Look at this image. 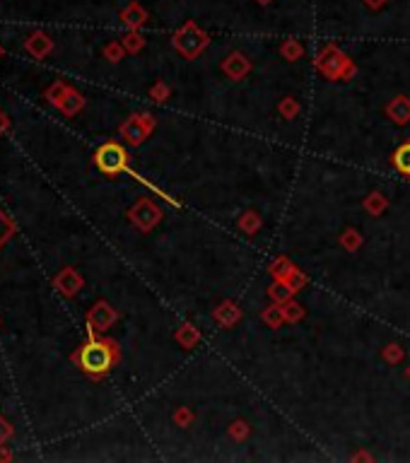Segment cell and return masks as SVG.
Instances as JSON below:
<instances>
[{"mask_svg": "<svg viewBox=\"0 0 410 463\" xmlns=\"http://www.w3.org/2000/svg\"><path fill=\"white\" fill-rule=\"evenodd\" d=\"M393 167H396L401 174L410 176V143L401 145L396 152H393Z\"/></svg>", "mask_w": 410, "mask_h": 463, "instance_id": "cell-13", "label": "cell"}, {"mask_svg": "<svg viewBox=\"0 0 410 463\" xmlns=\"http://www.w3.org/2000/svg\"><path fill=\"white\" fill-rule=\"evenodd\" d=\"M94 165L99 167L102 174L116 176L121 172H128V152L119 143H107L94 152Z\"/></svg>", "mask_w": 410, "mask_h": 463, "instance_id": "cell-2", "label": "cell"}, {"mask_svg": "<svg viewBox=\"0 0 410 463\" xmlns=\"http://www.w3.org/2000/svg\"><path fill=\"white\" fill-rule=\"evenodd\" d=\"M259 5H268V3H273V0H256Z\"/></svg>", "mask_w": 410, "mask_h": 463, "instance_id": "cell-23", "label": "cell"}, {"mask_svg": "<svg viewBox=\"0 0 410 463\" xmlns=\"http://www.w3.org/2000/svg\"><path fill=\"white\" fill-rule=\"evenodd\" d=\"M130 220H133L140 229H150L152 225L160 220V210H157L150 201H140L133 210H130Z\"/></svg>", "mask_w": 410, "mask_h": 463, "instance_id": "cell-7", "label": "cell"}, {"mask_svg": "<svg viewBox=\"0 0 410 463\" xmlns=\"http://www.w3.org/2000/svg\"><path fill=\"white\" fill-rule=\"evenodd\" d=\"M8 128H10V119H8V114L0 109V135L8 133Z\"/></svg>", "mask_w": 410, "mask_h": 463, "instance_id": "cell-20", "label": "cell"}, {"mask_svg": "<svg viewBox=\"0 0 410 463\" xmlns=\"http://www.w3.org/2000/svg\"><path fill=\"white\" fill-rule=\"evenodd\" d=\"M285 56H292V58H297L299 54H302V46L297 44V41H292V44H285Z\"/></svg>", "mask_w": 410, "mask_h": 463, "instance_id": "cell-19", "label": "cell"}, {"mask_svg": "<svg viewBox=\"0 0 410 463\" xmlns=\"http://www.w3.org/2000/svg\"><path fill=\"white\" fill-rule=\"evenodd\" d=\"M123 49L130 51V54H135V51L143 49V36L138 34V31H130V34H126L123 39Z\"/></svg>", "mask_w": 410, "mask_h": 463, "instance_id": "cell-16", "label": "cell"}, {"mask_svg": "<svg viewBox=\"0 0 410 463\" xmlns=\"http://www.w3.org/2000/svg\"><path fill=\"white\" fill-rule=\"evenodd\" d=\"M24 49L34 58H46L54 51V41H51L44 31H34V34H29L27 41H24Z\"/></svg>", "mask_w": 410, "mask_h": 463, "instance_id": "cell-8", "label": "cell"}, {"mask_svg": "<svg viewBox=\"0 0 410 463\" xmlns=\"http://www.w3.org/2000/svg\"><path fill=\"white\" fill-rule=\"evenodd\" d=\"M388 114L396 123H406V121H410V102L406 97H396V102L388 107Z\"/></svg>", "mask_w": 410, "mask_h": 463, "instance_id": "cell-11", "label": "cell"}, {"mask_svg": "<svg viewBox=\"0 0 410 463\" xmlns=\"http://www.w3.org/2000/svg\"><path fill=\"white\" fill-rule=\"evenodd\" d=\"M3 56H5V49H3V46H0V58H3Z\"/></svg>", "mask_w": 410, "mask_h": 463, "instance_id": "cell-24", "label": "cell"}, {"mask_svg": "<svg viewBox=\"0 0 410 463\" xmlns=\"http://www.w3.org/2000/svg\"><path fill=\"white\" fill-rule=\"evenodd\" d=\"M104 56L109 58V61H121V56H123V46H119V44H109L107 49H104Z\"/></svg>", "mask_w": 410, "mask_h": 463, "instance_id": "cell-18", "label": "cell"}, {"mask_svg": "<svg viewBox=\"0 0 410 463\" xmlns=\"http://www.w3.org/2000/svg\"><path fill=\"white\" fill-rule=\"evenodd\" d=\"M152 128V121L147 114H135L121 126V135L128 140V145H140L145 140V135L150 133Z\"/></svg>", "mask_w": 410, "mask_h": 463, "instance_id": "cell-5", "label": "cell"}, {"mask_svg": "<svg viewBox=\"0 0 410 463\" xmlns=\"http://www.w3.org/2000/svg\"><path fill=\"white\" fill-rule=\"evenodd\" d=\"M54 285L61 294H66V297H75L82 287V278L75 268H63L59 275L54 278Z\"/></svg>", "mask_w": 410, "mask_h": 463, "instance_id": "cell-6", "label": "cell"}, {"mask_svg": "<svg viewBox=\"0 0 410 463\" xmlns=\"http://www.w3.org/2000/svg\"><path fill=\"white\" fill-rule=\"evenodd\" d=\"M0 461H13V454L10 451H0Z\"/></svg>", "mask_w": 410, "mask_h": 463, "instance_id": "cell-22", "label": "cell"}, {"mask_svg": "<svg viewBox=\"0 0 410 463\" xmlns=\"http://www.w3.org/2000/svg\"><path fill=\"white\" fill-rule=\"evenodd\" d=\"M174 46L183 56L196 58L205 46H208V36H205V31L196 27V22H186L174 34Z\"/></svg>", "mask_w": 410, "mask_h": 463, "instance_id": "cell-3", "label": "cell"}, {"mask_svg": "<svg viewBox=\"0 0 410 463\" xmlns=\"http://www.w3.org/2000/svg\"><path fill=\"white\" fill-rule=\"evenodd\" d=\"M15 232H17V227H15V222L8 218V215L0 210V249H3L5 244H8L10 239L15 236Z\"/></svg>", "mask_w": 410, "mask_h": 463, "instance_id": "cell-14", "label": "cell"}, {"mask_svg": "<svg viewBox=\"0 0 410 463\" xmlns=\"http://www.w3.org/2000/svg\"><path fill=\"white\" fill-rule=\"evenodd\" d=\"M225 70H227L232 77H239V75H244V73L249 70V61H246L241 54H232L227 61H225Z\"/></svg>", "mask_w": 410, "mask_h": 463, "instance_id": "cell-12", "label": "cell"}, {"mask_svg": "<svg viewBox=\"0 0 410 463\" xmlns=\"http://www.w3.org/2000/svg\"><path fill=\"white\" fill-rule=\"evenodd\" d=\"M362 3H365V5H367V8H370V10H381L384 5L388 3V0H362Z\"/></svg>", "mask_w": 410, "mask_h": 463, "instance_id": "cell-21", "label": "cell"}, {"mask_svg": "<svg viewBox=\"0 0 410 463\" xmlns=\"http://www.w3.org/2000/svg\"><path fill=\"white\" fill-rule=\"evenodd\" d=\"M85 107V97H82L80 92H77V89H68V94H66V99H63V104H61V112L66 114V116H75L77 112H80V109Z\"/></svg>", "mask_w": 410, "mask_h": 463, "instance_id": "cell-10", "label": "cell"}, {"mask_svg": "<svg viewBox=\"0 0 410 463\" xmlns=\"http://www.w3.org/2000/svg\"><path fill=\"white\" fill-rule=\"evenodd\" d=\"M116 360H119L116 343L107 338H89V343H85L73 355V362L89 377L107 374L116 365Z\"/></svg>", "mask_w": 410, "mask_h": 463, "instance_id": "cell-1", "label": "cell"}, {"mask_svg": "<svg viewBox=\"0 0 410 463\" xmlns=\"http://www.w3.org/2000/svg\"><path fill=\"white\" fill-rule=\"evenodd\" d=\"M68 89L70 87H68L66 82H54V85L46 89V99H49L54 107H61L63 99H66V94H68Z\"/></svg>", "mask_w": 410, "mask_h": 463, "instance_id": "cell-15", "label": "cell"}, {"mask_svg": "<svg viewBox=\"0 0 410 463\" xmlns=\"http://www.w3.org/2000/svg\"><path fill=\"white\" fill-rule=\"evenodd\" d=\"M116 321V312L109 307L107 302H97L92 307V312L87 314V331H89V338H97L102 331H107L109 326Z\"/></svg>", "mask_w": 410, "mask_h": 463, "instance_id": "cell-4", "label": "cell"}, {"mask_svg": "<svg viewBox=\"0 0 410 463\" xmlns=\"http://www.w3.org/2000/svg\"><path fill=\"white\" fill-rule=\"evenodd\" d=\"M13 432H15V427L3 418V415H0V444H5V441L13 437Z\"/></svg>", "mask_w": 410, "mask_h": 463, "instance_id": "cell-17", "label": "cell"}, {"mask_svg": "<svg viewBox=\"0 0 410 463\" xmlns=\"http://www.w3.org/2000/svg\"><path fill=\"white\" fill-rule=\"evenodd\" d=\"M145 20H147V13H145L143 8H140L138 3H130L128 8H126L123 13H121V22H123L128 29H138V27H143Z\"/></svg>", "mask_w": 410, "mask_h": 463, "instance_id": "cell-9", "label": "cell"}]
</instances>
